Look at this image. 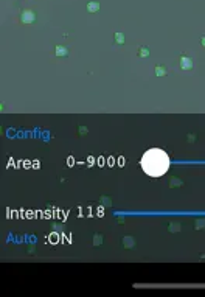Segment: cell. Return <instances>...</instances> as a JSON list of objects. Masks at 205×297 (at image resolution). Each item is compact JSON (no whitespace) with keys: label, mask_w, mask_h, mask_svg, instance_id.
Wrapping results in <instances>:
<instances>
[{"label":"cell","mask_w":205,"mask_h":297,"mask_svg":"<svg viewBox=\"0 0 205 297\" xmlns=\"http://www.w3.org/2000/svg\"><path fill=\"white\" fill-rule=\"evenodd\" d=\"M142 168L143 171L151 177H160L163 176L168 168H170V157L163 150L152 148L148 150L142 157Z\"/></svg>","instance_id":"6da1fadb"}]
</instances>
